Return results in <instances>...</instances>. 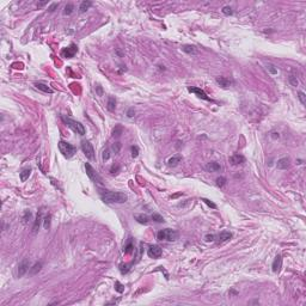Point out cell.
<instances>
[{
	"label": "cell",
	"instance_id": "cell-17",
	"mask_svg": "<svg viewBox=\"0 0 306 306\" xmlns=\"http://www.w3.org/2000/svg\"><path fill=\"white\" fill-rule=\"evenodd\" d=\"M182 50L189 55H196L197 54V48L195 46H190V44H185L182 47Z\"/></svg>",
	"mask_w": 306,
	"mask_h": 306
},
{
	"label": "cell",
	"instance_id": "cell-28",
	"mask_svg": "<svg viewBox=\"0 0 306 306\" xmlns=\"http://www.w3.org/2000/svg\"><path fill=\"white\" fill-rule=\"evenodd\" d=\"M133 249H134V246H133V244H132V242H128V244L124 246V249H123V252L124 254H132V251H133Z\"/></svg>",
	"mask_w": 306,
	"mask_h": 306
},
{
	"label": "cell",
	"instance_id": "cell-18",
	"mask_svg": "<svg viewBox=\"0 0 306 306\" xmlns=\"http://www.w3.org/2000/svg\"><path fill=\"white\" fill-rule=\"evenodd\" d=\"M35 87L41 90V91H43V92H46V93H53L54 92L48 85H46L43 83H35Z\"/></svg>",
	"mask_w": 306,
	"mask_h": 306
},
{
	"label": "cell",
	"instance_id": "cell-10",
	"mask_svg": "<svg viewBox=\"0 0 306 306\" xmlns=\"http://www.w3.org/2000/svg\"><path fill=\"white\" fill-rule=\"evenodd\" d=\"M161 254H163V250L158 245H152L148 249V256L152 257V258H159L161 256Z\"/></svg>",
	"mask_w": 306,
	"mask_h": 306
},
{
	"label": "cell",
	"instance_id": "cell-4",
	"mask_svg": "<svg viewBox=\"0 0 306 306\" xmlns=\"http://www.w3.org/2000/svg\"><path fill=\"white\" fill-rule=\"evenodd\" d=\"M157 238L159 240H169V242H175L177 238H178V233L175 231V230H170V228H166V230H161L158 232L157 234Z\"/></svg>",
	"mask_w": 306,
	"mask_h": 306
},
{
	"label": "cell",
	"instance_id": "cell-30",
	"mask_svg": "<svg viewBox=\"0 0 306 306\" xmlns=\"http://www.w3.org/2000/svg\"><path fill=\"white\" fill-rule=\"evenodd\" d=\"M30 219H31V212H30V210H25V212H24V215H23V218H22L23 224H26L28 220H30Z\"/></svg>",
	"mask_w": 306,
	"mask_h": 306
},
{
	"label": "cell",
	"instance_id": "cell-19",
	"mask_svg": "<svg viewBox=\"0 0 306 306\" xmlns=\"http://www.w3.org/2000/svg\"><path fill=\"white\" fill-rule=\"evenodd\" d=\"M216 83L220 85V86H222V87H228L230 85H231V81H230V79H227V78H225V77H216Z\"/></svg>",
	"mask_w": 306,
	"mask_h": 306
},
{
	"label": "cell",
	"instance_id": "cell-27",
	"mask_svg": "<svg viewBox=\"0 0 306 306\" xmlns=\"http://www.w3.org/2000/svg\"><path fill=\"white\" fill-rule=\"evenodd\" d=\"M73 10H74V6L72 5V4H67L66 6H65V11H63V14H71L72 12H73Z\"/></svg>",
	"mask_w": 306,
	"mask_h": 306
},
{
	"label": "cell",
	"instance_id": "cell-1",
	"mask_svg": "<svg viewBox=\"0 0 306 306\" xmlns=\"http://www.w3.org/2000/svg\"><path fill=\"white\" fill-rule=\"evenodd\" d=\"M101 199L105 203H124L128 200V196L121 191H105L101 194Z\"/></svg>",
	"mask_w": 306,
	"mask_h": 306
},
{
	"label": "cell",
	"instance_id": "cell-29",
	"mask_svg": "<svg viewBox=\"0 0 306 306\" xmlns=\"http://www.w3.org/2000/svg\"><path fill=\"white\" fill-rule=\"evenodd\" d=\"M288 81L291 83V85L292 86H298L299 85V80L297 79V77H294V75H289V78H288Z\"/></svg>",
	"mask_w": 306,
	"mask_h": 306
},
{
	"label": "cell",
	"instance_id": "cell-3",
	"mask_svg": "<svg viewBox=\"0 0 306 306\" xmlns=\"http://www.w3.org/2000/svg\"><path fill=\"white\" fill-rule=\"evenodd\" d=\"M59 150L63 154V157H66V158H72L77 153L75 146H73L72 144H69L67 141H63V140L59 141Z\"/></svg>",
	"mask_w": 306,
	"mask_h": 306
},
{
	"label": "cell",
	"instance_id": "cell-43",
	"mask_svg": "<svg viewBox=\"0 0 306 306\" xmlns=\"http://www.w3.org/2000/svg\"><path fill=\"white\" fill-rule=\"evenodd\" d=\"M110 158V153H109V150H105L104 152H103V159L104 160H108Z\"/></svg>",
	"mask_w": 306,
	"mask_h": 306
},
{
	"label": "cell",
	"instance_id": "cell-11",
	"mask_svg": "<svg viewBox=\"0 0 306 306\" xmlns=\"http://www.w3.org/2000/svg\"><path fill=\"white\" fill-rule=\"evenodd\" d=\"M289 161H291V160H289V158H287V157L281 158V159L277 160L276 166H277V169H280V170H286V169L289 167Z\"/></svg>",
	"mask_w": 306,
	"mask_h": 306
},
{
	"label": "cell",
	"instance_id": "cell-14",
	"mask_svg": "<svg viewBox=\"0 0 306 306\" xmlns=\"http://www.w3.org/2000/svg\"><path fill=\"white\" fill-rule=\"evenodd\" d=\"M245 161V158L240 154H233L232 157H230V163L232 165H239V164H243Z\"/></svg>",
	"mask_w": 306,
	"mask_h": 306
},
{
	"label": "cell",
	"instance_id": "cell-22",
	"mask_svg": "<svg viewBox=\"0 0 306 306\" xmlns=\"http://www.w3.org/2000/svg\"><path fill=\"white\" fill-rule=\"evenodd\" d=\"M182 160V155H179V154H176V155H173V157H171L169 160H167V164L170 165V166H176L179 161Z\"/></svg>",
	"mask_w": 306,
	"mask_h": 306
},
{
	"label": "cell",
	"instance_id": "cell-12",
	"mask_svg": "<svg viewBox=\"0 0 306 306\" xmlns=\"http://www.w3.org/2000/svg\"><path fill=\"white\" fill-rule=\"evenodd\" d=\"M216 238H218V243H225V242H227L228 239L232 238V233L228 232V231H222L218 234Z\"/></svg>",
	"mask_w": 306,
	"mask_h": 306
},
{
	"label": "cell",
	"instance_id": "cell-23",
	"mask_svg": "<svg viewBox=\"0 0 306 306\" xmlns=\"http://www.w3.org/2000/svg\"><path fill=\"white\" fill-rule=\"evenodd\" d=\"M41 268H42V263L41 262H37V263H35L30 269H29V274L32 276V275H36L40 270H41Z\"/></svg>",
	"mask_w": 306,
	"mask_h": 306
},
{
	"label": "cell",
	"instance_id": "cell-5",
	"mask_svg": "<svg viewBox=\"0 0 306 306\" xmlns=\"http://www.w3.org/2000/svg\"><path fill=\"white\" fill-rule=\"evenodd\" d=\"M85 170H86V175L89 176V178H90L92 182L102 184L103 183L102 177L97 173V171H96V170L91 166V164H90V163H85Z\"/></svg>",
	"mask_w": 306,
	"mask_h": 306
},
{
	"label": "cell",
	"instance_id": "cell-25",
	"mask_svg": "<svg viewBox=\"0 0 306 306\" xmlns=\"http://www.w3.org/2000/svg\"><path fill=\"white\" fill-rule=\"evenodd\" d=\"M106 108H108L109 111H114V110H115V108H116V99H115V97L110 96V97L108 98V105H106Z\"/></svg>",
	"mask_w": 306,
	"mask_h": 306
},
{
	"label": "cell",
	"instance_id": "cell-35",
	"mask_svg": "<svg viewBox=\"0 0 306 306\" xmlns=\"http://www.w3.org/2000/svg\"><path fill=\"white\" fill-rule=\"evenodd\" d=\"M120 150H121V144H120V142H115V144L111 146V151L115 153V154H117V153L120 152Z\"/></svg>",
	"mask_w": 306,
	"mask_h": 306
},
{
	"label": "cell",
	"instance_id": "cell-32",
	"mask_svg": "<svg viewBox=\"0 0 306 306\" xmlns=\"http://www.w3.org/2000/svg\"><path fill=\"white\" fill-rule=\"evenodd\" d=\"M152 219L155 222H164V218H163L160 214H158V213H153Z\"/></svg>",
	"mask_w": 306,
	"mask_h": 306
},
{
	"label": "cell",
	"instance_id": "cell-48",
	"mask_svg": "<svg viewBox=\"0 0 306 306\" xmlns=\"http://www.w3.org/2000/svg\"><path fill=\"white\" fill-rule=\"evenodd\" d=\"M273 138H279V134L277 133H273Z\"/></svg>",
	"mask_w": 306,
	"mask_h": 306
},
{
	"label": "cell",
	"instance_id": "cell-34",
	"mask_svg": "<svg viewBox=\"0 0 306 306\" xmlns=\"http://www.w3.org/2000/svg\"><path fill=\"white\" fill-rule=\"evenodd\" d=\"M267 69L271 73V74H277V69L275 68V66L273 63H267Z\"/></svg>",
	"mask_w": 306,
	"mask_h": 306
},
{
	"label": "cell",
	"instance_id": "cell-40",
	"mask_svg": "<svg viewBox=\"0 0 306 306\" xmlns=\"http://www.w3.org/2000/svg\"><path fill=\"white\" fill-rule=\"evenodd\" d=\"M204 240H206V242H214V240H215V236H214V234H207V236L204 237Z\"/></svg>",
	"mask_w": 306,
	"mask_h": 306
},
{
	"label": "cell",
	"instance_id": "cell-7",
	"mask_svg": "<svg viewBox=\"0 0 306 306\" xmlns=\"http://www.w3.org/2000/svg\"><path fill=\"white\" fill-rule=\"evenodd\" d=\"M30 269V263L28 258H24L19 264H18V277H22L23 275L26 274V271Z\"/></svg>",
	"mask_w": 306,
	"mask_h": 306
},
{
	"label": "cell",
	"instance_id": "cell-37",
	"mask_svg": "<svg viewBox=\"0 0 306 306\" xmlns=\"http://www.w3.org/2000/svg\"><path fill=\"white\" fill-rule=\"evenodd\" d=\"M221 11H222V13L226 14V16H231V14L233 13V11H232V8H231L230 6H224Z\"/></svg>",
	"mask_w": 306,
	"mask_h": 306
},
{
	"label": "cell",
	"instance_id": "cell-8",
	"mask_svg": "<svg viewBox=\"0 0 306 306\" xmlns=\"http://www.w3.org/2000/svg\"><path fill=\"white\" fill-rule=\"evenodd\" d=\"M188 91L189 92H193V93H195L199 98H201V99H203V101H208V102H212V99L207 96V93L204 92L202 89H200V87H189L188 89Z\"/></svg>",
	"mask_w": 306,
	"mask_h": 306
},
{
	"label": "cell",
	"instance_id": "cell-2",
	"mask_svg": "<svg viewBox=\"0 0 306 306\" xmlns=\"http://www.w3.org/2000/svg\"><path fill=\"white\" fill-rule=\"evenodd\" d=\"M61 120L73 130V132H75L77 134H79V135H84L85 134V127H84V124H81L80 122H78V121H75V120H73V118H71V117H68V116H61Z\"/></svg>",
	"mask_w": 306,
	"mask_h": 306
},
{
	"label": "cell",
	"instance_id": "cell-39",
	"mask_svg": "<svg viewBox=\"0 0 306 306\" xmlns=\"http://www.w3.org/2000/svg\"><path fill=\"white\" fill-rule=\"evenodd\" d=\"M201 201H203L204 203L207 204V206H209L210 208H216V204L213 203L210 200H208V199H201Z\"/></svg>",
	"mask_w": 306,
	"mask_h": 306
},
{
	"label": "cell",
	"instance_id": "cell-6",
	"mask_svg": "<svg viewBox=\"0 0 306 306\" xmlns=\"http://www.w3.org/2000/svg\"><path fill=\"white\" fill-rule=\"evenodd\" d=\"M81 150L87 159H95V148L90 141L83 140L81 141Z\"/></svg>",
	"mask_w": 306,
	"mask_h": 306
},
{
	"label": "cell",
	"instance_id": "cell-33",
	"mask_svg": "<svg viewBox=\"0 0 306 306\" xmlns=\"http://www.w3.org/2000/svg\"><path fill=\"white\" fill-rule=\"evenodd\" d=\"M225 184H226V178H225V177H218V178H216V185H218V187L222 188Z\"/></svg>",
	"mask_w": 306,
	"mask_h": 306
},
{
	"label": "cell",
	"instance_id": "cell-26",
	"mask_svg": "<svg viewBox=\"0 0 306 306\" xmlns=\"http://www.w3.org/2000/svg\"><path fill=\"white\" fill-rule=\"evenodd\" d=\"M123 133V128H122V126H116L115 128H114V130H112V136L114 138H120L121 136V134Z\"/></svg>",
	"mask_w": 306,
	"mask_h": 306
},
{
	"label": "cell",
	"instance_id": "cell-31",
	"mask_svg": "<svg viewBox=\"0 0 306 306\" xmlns=\"http://www.w3.org/2000/svg\"><path fill=\"white\" fill-rule=\"evenodd\" d=\"M115 289H116L118 293H123V292H124V286H123L120 281H116V282H115Z\"/></svg>",
	"mask_w": 306,
	"mask_h": 306
},
{
	"label": "cell",
	"instance_id": "cell-47",
	"mask_svg": "<svg viewBox=\"0 0 306 306\" xmlns=\"http://www.w3.org/2000/svg\"><path fill=\"white\" fill-rule=\"evenodd\" d=\"M46 4H47V1H43V2H38V4H37V6H38V7H42V6H44Z\"/></svg>",
	"mask_w": 306,
	"mask_h": 306
},
{
	"label": "cell",
	"instance_id": "cell-42",
	"mask_svg": "<svg viewBox=\"0 0 306 306\" xmlns=\"http://www.w3.org/2000/svg\"><path fill=\"white\" fill-rule=\"evenodd\" d=\"M57 6H59V4L57 2H53L50 6H49V12H53V11H55V8H57Z\"/></svg>",
	"mask_w": 306,
	"mask_h": 306
},
{
	"label": "cell",
	"instance_id": "cell-36",
	"mask_svg": "<svg viewBox=\"0 0 306 306\" xmlns=\"http://www.w3.org/2000/svg\"><path fill=\"white\" fill-rule=\"evenodd\" d=\"M50 219H51V216L49 214L44 216V225H43V226H44L46 230H48V228L50 227Z\"/></svg>",
	"mask_w": 306,
	"mask_h": 306
},
{
	"label": "cell",
	"instance_id": "cell-9",
	"mask_svg": "<svg viewBox=\"0 0 306 306\" xmlns=\"http://www.w3.org/2000/svg\"><path fill=\"white\" fill-rule=\"evenodd\" d=\"M77 51H78V47H77V44L72 43V44H69V47H67V48H65V49L62 50V55H63L65 57L69 59V57H73V56L75 55V53H77Z\"/></svg>",
	"mask_w": 306,
	"mask_h": 306
},
{
	"label": "cell",
	"instance_id": "cell-44",
	"mask_svg": "<svg viewBox=\"0 0 306 306\" xmlns=\"http://www.w3.org/2000/svg\"><path fill=\"white\" fill-rule=\"evenodd\" d=\"M134 114H135V112H134V109H129V110L127 111V116H128V117H133Z\"/></svg>",
	"mask_w": 306,
	"mask_h": 306
},
{
	"label": "cell",
	"instance_id": "cell-21",
	"mask_svg": "<svg viewBox=\"0 0 306 306\" xmlns=\"http://www.w3.org/2000/svg\"><path fill=\"white\" fill-rule=\"evenodd\" d=\"M92 6V1H89V0H85V1H83L81 4H80V6H79V11H80V13H84V12H86L90 7Z\"/></svg>",
	"mask_w": 306,
	"mask_h": 306
},
{
	"label": "cell",
	"instance_id": "cell-24",
	"mask_svg": "<svg viewBox=\"0 0 306 306\" xmlns=\"http://www.w3.org/2000/svg\"><path fill=\"white\" fill-rule=\"evenodd\" d=\"M30 173H31V169H30V167L23 169L22 172H20V181H22V182H25V181L29 178Z\"/></svg>",
	"mask_w": 306,
	"mask_h": 306
},
{
	"label": "cell",
	"instance_id": "cell-38",
	"mask_svg": "<svg viewBox=\"0 0 306 306\" xmlns=\"http://www.w3.org/2000/svg\"><path fill=\"white\" fill-rule=\"evenodd\" d=\"M298 98L300 99V102H301L303 105H305L306 104V96L303 91H299V92H298Z\"/></svg>",
	"mask_w": 306,
	"mask_h": 306
},
{
	"label": "cell",
	"instance_id": "cell-45",
	"mask_svg": "<svg viewBox=\"0 0 306 306\" xmlns=\"http://www.w3.org/2000/svg\"><path fill=\"white\" fill-rule=\"evenodd\" d=\"M118 169H120V167H118V166H116V167H115V166H112V167H111V170H110V172H111V173H112V175H114V173H116V172H115V171H117V170H118Z\"/></svg>",
	"mask_w": 306,
	"mask_h": 306
},
{
	"label": "cell",
	"instance_id": "cell-46",
	"mask_svg": "<svg viewBox=\"0 0 306 306\" xmlns=\"http://www.w3.org/2000/svg\"><path fill=\"white\" fill-rule=\"evenodd\" d=\"M97 91H98V93H99V96H102V87L99 86V85H97Z\"/></svg>",
	"mask_w": 306,
	"mask_h": 306
},
{
	"label": "cell",
	"instance_id": "cell-15",
	"mask_svg": "<svg viewBox=\"0 0 306 306\" xmlns=\"http://www.w3.org/2000/svg\"><path fill=\"white\" fill-rule=\"evenodd\" d=\"M220 169H221V166L216 161H210L206 165V170L208 172H216V171H220Z\"/></svg>",
	"mask_w": 306,
	"mask_h": 306
},
{
	"label": "cell",
	"instance_id": "cell-41",
	"mask_svg": "<svg viewBox=\"0 0 306 306\" xmlns=\"http://www.w3.org/2000/svg\"><path fill=\"white\" fill-rule=\"evenodd\" d=\"M138 154H139L138 147H136V146H133V147H132V155H133V158H136Z\"/></svg>",
	"mask_w": 306,
	"mask_h": 306
},
{
	"label": "cell",
	"instance_id": "cell-13",
	"mask_svg": "<svg viewBox=\"0 0 306 306\" xmlns=\"http://www.w3.org/2000/svg\"><path fill=\"white\" fill-rule=\"evenodd\" d=\"M281 267H282V257L280 255H277L275 257L274 262H273V271L274 273H279L281 270Z\"/></svg>",
	"mask_w": 306,
	"mask_h": 306
},
{
	"label": "cell",
	"instance_id": "cell-20",
	"mask_svg": "<svg viewBox=\"0 0 306 306\" xmlns=\"http://www.w3.org/2000/svg\"><path fill=\"white\" fill-rule=\"evenodd\" d=\"M134 218L136 219V221H138L139 224H142V225H147L148 221H150V220H148V216L145 215V214H135Z\"/></svg>",
	"mask_w": 306,
	"mask_h": 306
},
{
	"label": "cell",
	"instance_id": "cell-16",
	"mask_svg": "<svg viewBox=\"0 0 306 306\" xmlns=\"http://www.w3.org/2000/svg\"><path fill=\"white\" fill-rule=\"evenodd\" d=\"M42 210H40L38 213H37V216H36V220H35V224H34V227H32V232L34 233H36L38 230H40V224H41V221H42Z\"/></svg>",
	"mask_w": 306,
	"mask_h": 306
}]
</instances>
